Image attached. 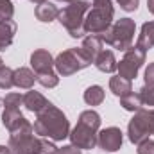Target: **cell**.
<instances>
[{"label": "cell", "instance_id": "33", "mask_svg": "<svg viewBox=\"0 0 154 154\" xmlns=\"http://www.w3.org/2000/svg\"><path fill=\"white\" fill-rule=\"evenodd\" d=\"M147 7H149V11L154 14V0H147Z\"/></svg>", "mask_w": 154, "mask_h": 154}, {"label": "cell", "instance_id": "4", "mask_svg": "<svg viewBox=\"0 0 154 154\" xmlns=\"http://www.w3.org/2000/svg\"><path fill=\"white\" fill-rule=\"evenodd\" d=\"M134 22L131 18L118 20L113 27H109L104 34H100V39L118 50H129L134 38Z\"/></svg>", "mask_w": 154, "mask_h": 154}, {"label": "cell", "instance_id": "22", "mask_svg": "<svg viewBox=\"0 0 154 154\" xmlns=\"http://www.w3.org/2000/svg\"><path fill=\"white\" fill-rule=\"evenodd\" d=\"M79 124H84L86 127H90V129H93V131H99V127H100V116H99L97 111L88 109V111H82V113H81Z\"/></svg>", "mask_w": 154, "mask_h": 154}, {"label": "cell", "instance_id": "25", "mask_svg": "<svg viewBox=\"0 0 154 154\" xmlns=\"http://www.w3.org/2000/svg\"><path fill=\"white\" fill-rule=\"evenodd\" d=\"M36 81H38L41 86H45V88H56V86L59 84V77L56 75L54 72L39 74V75H36Z\"/></svg>", "mask_w": 154, "mask_h": 154}, {"label": "cell", "instance_id": "23", "mask_svg": "<svg viewBox=\"0 0 154 154\" xmlns=\"http://www.w3.org/2000/svg\"><path fill=\"white\" fill-rule=\"evenodd\" d=\"M22 118L20 108H4V115H2V122L7 129H11L18 120Z\"/></svg>", "mask_w": 154, "mask_h": 154}, {"label": "cell", "instance_id": "27", "mask_svg": "<svg viewBox=\"0 0 154 154\" xmlns=\"http://www.w3.org/2000/svg\"><path fill=\"white\" fill-rule=\"evenodd\" d=\"M14 14V7L11 0H0V20H11Z\"/></svg>", "mask_w": 154, "mask_h": 154}, {"label": "cell", "instance_id": "1", "mask_svg": "<svg viewBox=\"0 0 154 154\" xmlns=\"http://www.w3.org/2000/svg\"><path fill=\"white\" fill-rule=\"evenodd\" d=\"M34 131L39 136H47L54 142H61L66 136H70V124L63 111H59L56 106L48 104L43 111L38 113L34 122Z\"/></svg>", "mask_w": 154, "mask_h": 154}, {"label": "cell", "instance_id": "30", "mask_svg": "<svg viewBox=\"0 0 154 154\" xmlns=\"http://www.w3.org/2000/svg\"><path fill=\"white\" fill-rule=\"evenodd\" d=\"M124 11H136L138 9V0H116Z\"/></svg>", "mask_w": 154, "mask_h": 154}, {"label": "cell", "instance_id": "8", "mask_svg": "<svg viewBox=\"0 0 154 154\" xmlns=\"http://www.w3.org/2000/svg\"><path fill=\"white\" fill-rule=\"evenodd\" d=\"M9 151L11 154H39L41 152V140L34 134H23L9 138Z\"/></svg>", "mask_w": 154, "mask_h": 154}, {"label": "cell", "instance_id": "14", "mask_svg": "<svg viewBox=\"0 0 154 154\" xmlns=\"http://www.w3.org/2000/svg\"><path fill=\"white\" fill-rule=\"evenodd\" d=\"M95 66L100 70V72H106V74H113L116 70V59L113 56L111 50H102L97 57H95Z\"/></svg>", "mask_w": 154, "mask_h": 154}, {"label": "cell", "instance_id": "28", "mask_svg": "<svg viewBox=\"0 0 154 154\" xmlns=\"http://www.w3.org/2000/svg\"><path fill=\"white\" fill-rule=\"evenodd\" d=\"M140 97L143 100V106H154V86H143L140 90Z\"/></svg>", "mask_w": 154, "mask_h": 154}, {"label": "cell", "instance_id": "19", "mask_svg": "<svg viewBox=\"0 0 154 154\" xmlns=\"http://www.w3.org/2000/svg\"><path fill=\"white\" fill-rule=\"evenodd\" d=\"M120 106L124 108V109H127V111H140L142 109V106H143V100H142V97H140V93H127V95H124V97H120Z\"/></svg>", "mask_w": 154, "mask_h": 154}, {"label": "cell", "instance_id": "21", "mask_svg": "<svg viewBox=\"0 0 154 154\" xmlns=\"http://www.w3.org/2000/svg\"><path fill=\"white\" fill-rule=\"evenodd\" d=\"M104 100V90L102 86H90L84 91V102L88 106H99Z\"/></svg>", "mask_w": 154, "mask_h": 154}, {"label": "cell", "instance_id": "37", "mask_svg": "<svg viewBox=\"0 0 154 154\" xmlns=\"http://www.w3.org/2000/svg\"><path fill=\"white\" fill-rule=\"evenodd\" d=\"M151 113H152V134H154V109L151 111Z\"/></svg>", "mask_w": 154, "mask_h": 154}, {"label": "cell", "instance_id": "24", "mask_svg": "<svg viewBox=\"0 0 154 154\" xmlns=\"http://www.w3.org/2000/svg\"><path fill=\"white\" fill-rule=\"evenodd\" d=\"M13 75H14V72H13L11 68H7V66H0V88H2V90H9V88L14 86V82H13Z\"/></svg>", "mask_w": 154, "mask_h": 154}, {"label": "cell", "instance_id": "15", "mask_svg": "<svg viewBox=\"0 0 154 154\" xmlns=\"http://www.w3.org/2000/svg\"><path fill=\"white\" fill-rule=\"evenodd\" d=\"M16 23L13 20H0V50H5L14 38Z\"/></svg>", "mask_w": 154, "mask_h": 154}, {"label": "cell", "instance_id": "16", "mask_svg": "<svg viewBox=\"0 0 154 154\" xmlns=\"http://www.w3.org/2000/svg\"><path fill=\"white\" fill-rule=\"evenodd\" d=\"M34 81L36 75L29 70V68H18L14 70V75H13V82L16 88H22V90H31L34 86Z\"/></svg>", "mask_w": 154, "mask_h": 154}, {"label": "cell", "instance_id": "34", "mask_svg": "<svg viewBox=\"0 0 154 154\" xmlns=\"http://www.w3.org/2000/svg\"><path fill=\"white\" fill-rule=\"evenodd\" d=\"M0 154H11L9 147H4V145H0Z\"/></svg>", "mask_w": 154, "mask_h": 154}, {"label": "cell", "instance_id": "26", "mask_svg": "<svg viewBox=\"0 0 154 154\" xmlns=\"http://www.w3.org/2000/svg\"><path fill=\"white\" fill-rule=\"evenodd\" d=\"M23 104V95L20 93H7L4 99V108H20Z\"/></svg>", "mask_w": 154, "mask_h": 154}, {"label": "cell", "instance_id": "2", "mask_svg": "<svg viewBox=\"0 0 154 154\" xmlns=\"http://www.w3.org/2000/svg\"><path fill=\"white\" fill-rule=\"evenodd\" d=\"M113 4L111 0H93L91 11L84 18V32L100 36L104 34L113 22Z\"/></svg>", "mask_w": 154, "mask_h": 154}, {"label": "cell", "instance_id": "29", "mask_svg": "<svg viewBox=\"0 0 154 154\" xmlns=\"http://www.w3.org/2000/svg\"><path fill=\"white\" fill-rule=\"evenodd\" d=\"M138 154H154V142L152 140H145V142L138 143Z\"/></svg>", "mask_w": 154, "mask_h": 154}, {"label": "cell", "instance_id": "20", "mask_svg": "<svg viewBox=\"0 0 154 154\" xmlns=\"http://www.w3.org/2000/svg\"><path fill=\"white\" fill-rule=\"evenodd\" d=\"M109 90L115 93L116 97H124V95H127V93L133 91V90H131V81H127V79H124V77H120V75L111 77V81H109Z\"/></svg>", "mask_w": 154, "mask_h": 154}, {"label": "cell", "instance_id": "13", "mask_svg": "<svg viewBox=\"0 0 154 154\" xmlns=\"http://www.w3.org/2000/svg\"><path fill=\"white\" fill-rule=\"evenodd\" d=\"M81 50H82V52H84V56H86V57L93 63V61H95V57L102 52V39H100V36L91 34V36L84 38Z\"/></svg>", "mask_w": 154, "mask_h": 154}, {"label": "cell", "instance_id": "36", "mask_svg": "<svg viewBox=\"0 0 154 154\" xmlns=\"http://www.w3.org/2000/svg\"><path fill=\"white\" fill-rule=\"evenodd\" d=\"M56 2H65V4H72V2H75V0H56Z\"/></svg>", "mask_w": 154, "mask_h": 154}, {"label": "cell", "instance_id": "7", "mask_svg": "<svg viewBox=\"0 0 154 154\" xmlns=\"http://www.w3.org/2000/svg\"><path fill=\"white\" fill-rule=\"evenodd\" d=\"M143 63H145V50H142L138 47H131L129 50H125L124 59L116 65L118 75L127 81H133Z\"/></svg>", "mask_w": 154, "mask_h": 154}, {"label": "cell", "instance_id": "10", "mask_svg": "<svg viewBox=\"0 0 154 154\" xmlns=\"http://www.w3.org/2000/svg\"><path fill=\"white\" fill-rule=\"evenodd\" d=\"M122 140H124V136L118 127H108L99 133L97 145H100V149H104L108 152H115L122 147Z\"/></svg>", "mask_w": 154, "mask_h": 154}, {"label": "cell", "instance_id": "5", "mask_svg": "<svg viewBox=\"0 0 154 154\" xmlns=\"http://www.w3.org/2000/svg\"><path fill=\"white\" fill-rule=\"evenodd\" d=\"M88 65H91V61L84 56V52L81 48H68V50L61 52L54 61V66H56L57 74H61V75H72L79 70L86 68Z\"/></svg>", "mask_w": 154, "mask_h": 154}, {"label": "cell", "instance_id": "31", "mask_svg": "<svg viewBox=\"0 0 154 154\" xmlns=\"http://www.w3.org/2000/svg\"><path fill=\"white\" fill-rule=\"evenodd\" d=\"M145 84L147 86H154V63H151L145 70Z\"/></svg>", "mask_w": 154, "mask_h": 154}, {"label": "cell", "instance_id": "11", "mask_svg": "<svg viewBox=\"0 0 154 154\" xmlns=\"http://www.w3.org/2000/svg\"><path fill=\"white\" fill-rule=\"evenodd\" d=\"M31 66L36 72V75L54 72L52 70L54 68V59H52L50 52L48 50H36V52H32V56H31Z\"/></svg>", "mask_w": 154, "mask_h": 154}, {"label": "cell", "instance_id": "9", "mask_svg": "<svg viewBox=\"0 0 154 154\" xmlns=\"http://www.w3.org/2000/svg\"><path fill=\"white\" fill-rule=\"evenodd\" d=\"M97 131L86 127L84 124H77L70 133V140L72 145L77 149H93L97 145Z\"/></svg>", "mask_w": 154, "mask_h": 154}, {"label": "cell", "instance_id": "17", "mask_svg": "<svg viewBox=\"0 0 154 154\" xmlns=\"http://www.w3.org/2000/svg\"><path fill=\"white\" fill-rule=\"evenodd\" d=\"M136 47L145 50V52L154 47V22H147V23L142 25V32L138 36Z\"/></svg>", "mask_w": 154, "mask_h": 154}, {"label": "cell", "instance_id": "38", "mask_svg": "<svg viewBox=\"0 0 154 154\" xmlns=\"http://www.w3.org/2000/svg\"><path fill=\"white\" fill-rule=\"evenodd\" d=\"M0 66H4V61H2V57H0Z\"/></svg>", "mask_w": 154, "mask_h": 154}, {"label": "cell", "instance_id": "35", "mask_svg": "<svg viewBox=\"0 0 154 154\" xmlns=\"http://www.w3.org/2000/svg\"><path fill=\"white\" fill-rule=\"evenodd\" d=\"M31 2H34L36 5H39V4H43V2H47V0H31Z\"/></svg>", "mask_w": 154, "mask_h": 154}, {"label": "cell", "instance_id": "6", "mask_svg": "<svg viewBox=\"0 0 154 154\" xmlns=\"http://www.w3.org/2000/svg\"><path fill=\"white\" fill-rule=\"evenodd\" d=\"M127 134H129V140L136 145L149 140V134H152V113L145 109L136 111L134 118L129 122Z\"/></svg>", "mask_w": 154, "mask_h": 154}, {"label": "cell", "instance_id": "18", "mask_svg": "<svg viewBox=\"0 0 154 154\" xmlns=\"http://www.w3.org/2000/svg\"><path fill=\"white\" fill-rule=\"evenodd\" d=\"M34 14L39 22H52L59 16V9H57V5H54L50 2H43V4L36 5Z\"/></svg>", "mask_w": 154, "mask_h": 154}, {"label": "cell", "instance_id": "3", "mask_svg": "<svg viewBox=\"0 0 154 154\" xmlns=\"http://www.w3.org/2000/svg\"><path fill=\"white\" fill-rule=\"evenodd\" d=\"M90 4L84 0H75L72 4H68L63 11H59V22L61 25L70 32L72 38H82L84 32V14L88 11Z\"/></svg>", "mask_w": 154, "mask_h": 154}, {"label": "cell", "instance_id": "12", "mask_svg": "<svg viewBox=\"0 0 154 154\" xmlns=\"http://www.w3.org/2000/svg\"><path fill=\"white\" fill-rule=\"evenodd\" d=\"M50 102L39 93V91H27L25 95H23V106L29 109V111H32V113H39V111H43L47 106H48Z\"/></svg>", "mask_w": 154, "mask_h": 154}, {"label": "cell", "instance_id": "32", "mask_svg": "<svg viewBox=\"0 0 154 154\" xmlns=\"http://www.w3.org/2000/svg\"><path fill=\"white\" fill-rule=\"evenodd\" d=\"M57 154H81V151L77 147H74V145H66V147L57 149Z\"/></svg>", "mask_w": 154, "mask_h": 154}]
</instances>
